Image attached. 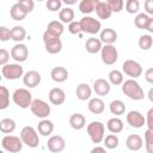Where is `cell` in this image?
Listing matches in <instances>:
<instances>
[{
	"mask_svg": "<svg viewBox=\"0 0 153 153\" xmlns=\"http://www.w3.org/2000/svg\"><path fill=\"white\" fill-rule=\"evenodd\" d=\"M10 53L6 50V49H4V48H0V66H4V65H6V63H8V61H10Z\"/></svg>",
	"mask_w": 153,
	"mask_h": 153,
	"instance_id": "obj_47",
	"label": "cell"
},
{
	"mask_svg": "<svg viewBox=\"0 0 153 153\" xmlns=\"http://www.w3.org/2000/svg\"><path fill=\"white\" fill-rule=\"evenodd\" d=\"M80 27H81V32H86L90 35H96L100 31L102 24L98 19L91 17V16H85L82 17L80 20Z\"/></svg>",
	"mask_w": 153,
	"mask_h": 153,
	"instance_id": "obj_6",
	"label": "cell"
},
{
	"mask_svg": "<svg viewBox=\"0 0 153 153\" xmlns=\"http://www.w3.org/2000/svg\"><path fill=\"white\" fill-rule=\"evenodd\" d=\"M49 33L54 35V36H57V37H61V35L65 31V27H63V24L59 20H51L48 26H47V30Z\"/></svg>",
	"mask_w": 153,
	"mask_h": 153,
	"instance_id": "obj_31",
	"label": "cell"
},
{
	"mask_svg": "<svg viewBox=\"0 0 153 153\" xmlns=\"http://www.w3.org/2000/svg\"><path fill=\"white\" fill-rule=\"evenodd\" d=\"M152 44H153V37L149 33L140 36V38H139V47H140V49L148 50V49L152 48Z\"/></svg>",
	"mask_w": 153,
	"mask_h": 153,
	"instance_id": "obj_39",
	"label": "cell"
},
{
	"mask_svg": "<svg viewBox=\"0 0 153 153\" xmlns=\"http://www.w3.org/2000/svg\"><path fill=\"white\" fill-rule=\"evenodd\" d=\"M25 37H26V30L24 29V26L16 25L12 29H10V39L20 43L25 39Z\"/></svg>",
	"mask_w": 153,
	"mask_h": 153,
	"instance_id": "obj_23",
	"label": "cell"
},
{
	"mask_svg": "<svg viewBox=\"0 0 153 153\" xmlns=\"http://www.w3.org/2000/svg\"><path fill=\"white\" fill-rule=\"evenodd\" d=\"M124 7L129 14H135L140 10V2H139V0H127Z\"/></svg>",
	"mask_w": 153,
	"mask_h": 153,
	"instance_id": "obj_41",
	"label": "cell"
},
{
	"mask_svg": "<svg viewBox=\"0 0 153 153\" xmlns=\"http://www.w3.org/2000/svg\"><path fill=\"white\" fill-rule=\"evenodd\" d=\"M86 130L93 143H100L105 136V126L99 121H92L87 124Z\"/></svg>",
	"mask_w": 153,
	"mask_h": 153,
	"instance_id": "obj_3",
	"label": "cell"
},
{
	"mask_svg": "<svg viewBox=\"0 0 153 153\" xmlns=\"http://www.w3.org/2000/svg\"><path fill=\"white\" fill-rule=\"evenodd\" d=\"M145 79L148 84H153V68H148L146 72H145Z\"/></svg>",
	"mask_w": 153,
	"mask_h": 153,
	"instance_id": "obj_50",
	"label": "cell"
},
{
	"mask_svg": "<svg viewBox=\"0 0 153 153\" xmlns=\"http://www.w3.org/2000/svg\"><path fill=\"white\" fill-rule=\"evenodd\" d=\"M108 78H109V82L112 84V85H115V86L121 85V84L123 82V80H124L123 73H122L121 71H118V69H112V71H110Z\"/></svg>",
	"mask_w": 153,
	"mask_h": 153,
	"instance_id": "obj_36",
	"label": "cell"
},
{
	"mask_svg": "<svg viewBox=\"0 0 153 153\" xmlns=\"http://www.w3.org/2000/svg\"><path fill=\"white\" fill-rule=\"evenodd\" d=\"M109 110L112 115H116V116H120V115H123L126 112V105L122 100L120 99H115L110 103L109 105Z\"/></svg>",
	"mask_w": 153,
	"mask_h": 153,
	"instance_id": "obj_32",
	"label": "cell"
},
{
	"mask_svg": "<svg viewBox=\"0 0 153 153\" xmlns=\"http://www.w3.org/2000/svg\"><path fill=\"white\" fill-rule=\"evenodd\" d=\"M1 80H2V74L0 73V82H1Z\"/></svg>",
	"mask_w": 153,
	"mask_h": 153,
	"instance_id": "obj_55",
	"label": "cell"
},
{
	"mask_svg": "<svg viewBox=\"0 0 153 153\" xmlns=\"http://www.w3.org/2000/svg\"><path fill=\"white\" fill-rule=\"evenodd\" d=\"M100 0H81L79 2V11L82 13V14H90L92 13L94 10H96V6L97 4L99 2Z\"/></svg>",
	"mask_w": 153,
	"mask_h": 153,
	"instance_id": "obj_27",
	"label": "cell"
},
{
	"mask_svg": "<svg viewBox=\"0 0 153 153\" xmlns=\"http://www.w3.org/2000/svg\"><path fill=\"white\" fill-rule=\"evenodd\" d=\"M146 30L149 32V33H152L153 32V17L151 18V20L148 22V24H147V26H146Z\"/></svg>",
	"mask_w": 153,
	"mask_h": 153,
	"instance_id": "obj_51",
	"label": "cell"
},
{
	"mask_svg": "<svg viewBox=\"0 0 153 153\" xmlns=\"http://www.w3.org/2000/svg\"><path fill=\"white\" fill-rule=\"evenodd\" d=\"M18 4L22 6V8L26 12L30 13L35 8V1L33 0H18Z\"/></svg>",
	"mask_w": 153,
	"mask_h": 153,
	"instance_id": "obj_44",
	"label": "cell"
},
{
	"mask_svg": "<svg viewBox=\"0 0 153 153\" xmlns=\"http://www.w3.org/2000/svg\"><path fill=\"white\" fill-rule=\"evenodd\" d=\"M1 146L6 152L10 153H17L20 152L23 148V142L19 136L6 134L1 140Z\"/></svg>",
	"mask_w": 153,
	"mask_h": 153,
	"instance_id": "obj_7",
	"label": "cell"
},
{
	"mask_svg": "<svg viewBox=\"0 0 153 153\" xmlns=\"http://www.w3.org/2000/svg\"><path fill=\"white\" fill-rule=\"evenodd\" d=\"M87 109L90 112L94 114V115H100L104 112L105 110V105H104V102L96 97V98H90L88 100V104H87Z\"/></svg>",
	"mask_w": 153,
	"mask_h": 153,
	"instance_id": "obj_20",
	"label": "cell"
},
{
	"mask_svg": "<svg viewBox=\"0 0 153 153\" xmlns=\"http://www.w3.org/2000/svg\"><path fill=\"white\" fill-rule=\"evenodd\" d=\"M36 1H43V0H36Z\"/></svg>",
	"mask_w": 153,
	"mask_h": 153,
	"instance_id": "obj_56",
	"label": "cell"
},
{
	"mask_svg": "<svg viewBox=\"0 0 153 153\" xmlns=\"http://www.w3.org/2000/svg\"><path fill=\"white\" fill-rule=\"evenodd\" d=\"M23 84L29 87V88H33L36 86H38L41 84L42 76L37 71H29L25 74H23Z\"/></svg>",
	"mask_w": 153,
	"mask_h": 153,
	"instance_id": "obj_15",
	"label": "cell"
},
{
	"mask_svg": "<svg viewBox=\"0 0 153 153\" xmlns=\"http://www.w3.org/2000/svg\"><path fill=\"white\" fill-rule=\"evenodd\" d=\"M100 57L103 63L111 66L118 60V51L114 44H104L100 49Z\"/></svg>",
	"mask_w": 153,
	"mask_h": 153,
	"instance_id": "obj_10",
	"label": "cell"
},
{
	"mask_svg": "<svg viewBox=\"0 0 153 153\" xmlns=\"http://www.w3.org/2000/svg\"><path fill=\"white\" fill-rule=\"evenodd\" d=\"M99 39L104 44H114L117 41V32L111 27H105L100 31Z\"/></svg>",
	"mask_w": 153,
	"mask_h": 153,
	"instance_id": "obj_19",
	"label": "cell"
},
{
	"mask_svg": "<svg viewBox=\"0 0 153 153\" xmlns=\"http://www.w3.org/2000/svg\"><path fill=\"white\" fill-rule=\"evenodd\" d=\"M50 76L51 79L55 81V82H63L68 79V71L65 68V67H61V66H57V67H54L50 72Z\"/></svg>",
	"mask_w": 153,
	"mask_h": 153,
	"instance_id": "obj_21",
	"label": "cell"
},
{
	"mask_svg": "<svg viewBox=\"0 0 153 153\" xmlns=\"http://www.w3.org/2000/svg\"><path fill=\"white\" fill-rule=\"evenodd\" d=\"M12 99L16 105H18L20 109H27L30 108V104L32 102V94L27 88H17L13 94H12Z\"/></svg>",
	"mask_w": 153,
	"mask_h": 153,
	"instance_id": "obj_4",
	"label": "cell"
},
{
	"mask_svg": "<svg viewBox=\"0 0 153 153\" xmlns=\"http://www.w3.org/2000/svg\"><path fill=\"white\" fill-rule=\"evenodd\" d=\"M16 129V122L12 118H2L0 121V131L4 134H11Z\"/></svg>",
	"mask_w": 153,
	"mask_h": 153,
	"instance_id": "obj_34",
	"label": "cell"
},
{
	"mask_svg": "<svg viewBox=\"0 0 153 153\" xmlns=\"http://www.w3.org/2000/svg\"><path fill=\"white\" fill-rule=\"evenodd\" d=\"M106 128L112 134H118L123 130V122L118 117H112L106 122Z\"/></svg>",
	"mask_w": 153,
	"mask_h": 153,
	"instance_id": "obj_29",
	"label": "cell"
},
{
	"mask_svg": "<svg viewBox=\"0 0 153 153\" xmlns=\"http://www.w3.org/2000/svg\"><path fill=\"white\" fill-rule=\"evenodd\" d=\"M126 146L129 151H140L143 146V140L139 134H131L126 140Z\"/></svg>",
	"mask_w": 153,
	"mask_h": 153,
	"instance_id": "obj_18",
	"label": "cell"
},
{
	"mask_svg": "<svg viewBox=\"0 0 153 153\" xmlns=\"http://www.w3.org/2000/svg\"><path fill=\"white\" fill-rule=\"evenodd\" d=\"M48 98H49V102L53 104V105H61L65 103L66 100V93L62 88L60 87H54L49 91V94H48Z\"/></svg>",
	"mask_w": 153,
	"mask_h": 153,
	"instance_id": "obj_16",
	"label": "cell"
},
{
	"mask_svg": "<svg viewBox=\"0 0 153 153\" xmlns=\"http://www.w3.org/2000/svg\"><path fill=\"white\" fill-rule=\"evenodd\" d=\"M96 13H97V16L100 18V19H109L110 17H111V14H112V11L110 10V7L108 6V4L106 2H104V1H99L98 4H97V6H96Z\"/></svg>",
	"mask_w": 153,
	"mask_h": 153,
	"instance_id": "obj_28",
	"label": "cell"
},
{
	"mask_svg": "<svg viewBox=\"0 0 153 153\" xmlns=\"http://www.w3.org/2000/svg\"><path fill=\"white\" fill-rule=\"evenodd\" d=\"M37 131L43 136H49L54 131V123L47 118H42L37 126Z\"/></svg>",
	"mask_w": 153,
	"mask_h": 153,
	"instance_id": "obj_26",
	"label": "cell"
},
{
	"mask_svg": "<svg viewBox=\"0 0 153 153\" xmlns=\"http://www.w3.org/2000/svg\"><path fill=\"white\" fill-rule=\"evenodd\" d=\"M68 31L72 33V35H76V33H80L81 32V27H80V23L79 22H71L68 23Z\"/></svg>",
	"mask_w": 153,
	"mask_h": 153,
	"instance_id": "obj_45",
	"label": "cell"
},
{
	"mask_svg": "<svg viewBox=\"0 0 153 153\" xmlns=\"http://www.w3.org/2000/svg\"><path fill=\"white\" fill-rule=\"evenodd\" d=\"M122 92L130 99L133 100H141L145 97L143 90L140 86V84L135 80V79H128L126 81H123L122 84Z\"/></svg>",
	"mask_w": 153,
	"mask_h": 153,
	"instance_id": "obj_1",
	"label": "cell"
},
{
	"mask_svg": "<svg viewBox=\"0 0 153 153\" xmlns=\"http://www.w3.org/2000/svg\"><path fill=\"white\" fill-rule=\"evenodd\" d=\"M110 82L103 78H99V79H96L94 82H93V91L96 92L97 96H106L109 92H110Z\"/></svg>",
	"mask_w": 153,
	"mask_h": 153,
	"instance_id": "obj_17",
	"label": "cell"
},
{
	"mask_svg": "<svg viewBox=\"0 0 153 153\" xmlns=\"http://www.w3.org/2000/svg\"><path fill=\"white\" fill-rule=\"evenodd\" d=\"M10 105V92L5 86H0V110L7 109Z\"/></svg>",
	"mask_w": 153,
	"mask_h": 153,
	"instance_id": "obj_38",
	"label": "cell"
},
{
	"mask_svg": "<svg viewBox=\"0 0 153 153\" xmlns=\"http://www.w3.org/2000/svg\"><path fill=\"white\" fill-rule=\"evenodd\" d=\"M59 19L61 23H71L74 19V11L71 7L61 8L59 12Z\"/></svg>",
	"mask_w": 153,
	"mask_h": 153,
	"instance_id": "obj_35",
	"label": "cell"
},
{
	"mask_svg": "<svg viewBox=\"0 0 153 153\" xmlns=\"http://www.w3.org/2000/svg\"><path fill=\"white\" fill-rule=\"evenodd\" d=\"M91 152L92 153H94V152H103V153H105V147H94V148H92L91 149Z\"/></svg>",
	"mask_w": 153,
	"mask_h": 153,
	"instance_id": "obj_52",
	"label": "cell"
},
{
	"mask_svg": "<svg viewBox=\"0 0 153 153\" xmlns=\"http://www.w3.org/2000/svg\"><path fill=\"white\" fill-rule=\"evenodd\" d=\"M63 4H66V5H68V6H71V5H74V4H76V1L78 0H61Z\"/></svg>",
	"mask_w": 153,
	"mask_h": 153,
	"instance_id": "obj_53",
	"label": "cell"
},
{
	"mask_svg": "<svg viewBox=\"0 0 153 153\" xmlns=\"http://www.w3.org/2000/svg\"><path fill=\"white\" fill-rule=\"evenodd\" d=\"M10 39V29L6 26H0V42H6Z\"/></svg>",
	"mask_w": 153,
	"mask_h": 153,
	"instance_id": "obj_48",
	"label": "cell"
},
{
	"mask_svg": "<svg viewBox=\"0 0 153 153\" xmlns=\"http://www.w3.org/2000/svg\"><path fill=\"white\" fill-rule=\"evenodd\" d=\"M143 6H145V10H146V13L148 16H152L153 14V0H146Z\"/></svg>",
	"mask_w": 153,
	"mask_h": 153,
	"instance_id": "obj_49",
	"label": "cell"
},
{
	"mask_svg": "<svg viewBox=\"0 0 153 153\" xmlns=\"http://www.w3.org/2000/svg\"><path fill=\"white\" fill-rule=\"evenodd\" d=\"M69 126L73 129H75V130L82 129L86 126V118H85V116L82 114H79V112L71 115V117H69Z\"/></svg>",
	"mask_w": 153,
	"mask_h": 153,
	"instance_id": "obj_24",
	"label": "cell"
},
{
	"mask_svg": "<svg viewBox=\"0 0 153 153\" xmlns=\"http://www.w3.org/2000/svg\"><path fill=\"white\" fill-rule=\"evenodd\" d=\"M75 94H76V98L79 100H88L91 98V94H92V90L88 84L86 82H81L76 86V90H75Z\"/></svg>",
	"mask_w": 153,
	"mask_h": 153,
	"instance_id": "obj_22",
	"label": "cell"
},
{
	"mask_svg": "<svg viewBox=\"0 0 153 153\" xmlns=\"http://www.w3.org/2000/svg\"><path fill=\"white\" fill-rule=\"evenodd\" d=\"M43 43H44V48L49 54H59L62 50V42L60 39V37L54 36L51 33H49L48 31H44L43 33Z\"/></svg>",
	"mask_w": 153,
	"mask_h": 153,
	"instance_id": "obj_5",
	"label": "cell"
},
{
	"mask_svg": "<svg viewBox=\"0 0 153 153\" xmlns=\"http://www.w3.org/2000/svg\"><path fill=\"white\" fill-rule=\"evenodd\" d=\"M102 47H103V43L100 42L99 38H96V37L88 38L86 41V43H85V49H86V51L88 54H97V53H99Z\"/></svg>",
	"mask_w": 153,
	"mask_h": 153,
	"instance_id": "obj_25",
	"label": "cell"
},
{
	"mask_svg": "<svg viewBox=\"0 0 153 153\" xmlns=\"http://www.w3.org/2000/svg\"><path fill=\"white\" fill-rule=\"evenodd\" d=\"M145 124L147 126V129L153 130V108L147 111V115L145 117Z\"/></svg>",
	"mask_w": 153,
	"mask_h": 153,
	"instance_id": "obj_46",
	"label": "cell"
},
{
	"mask_svg": "<svg viewBox=\"0 0 153 153\" xmlns=\"http://www.w3.org/2000/svg\"><path fill=\"white\" fill-rule=\"evenodd\" d=\"M10 55L16 62L20 63V62L26 61V59L29 56V49H27V47L25 44H23L20 42V43H17V44H14L12 47V49L10 51Z\"/></svg>",
	"mask_w": 153,
	"mask_h": 153,
	"instance_id": "obj_12",
	"label": "cell"
},
{
	"mask_svg": "<svg viewBox=\"0 0 153 153\" xmlns=\"http://www.w3.org/2000/svg\"><path fill=\"white\" fill-rule=\"evenodd\" d=\"M10 16L13 20H17V22H20L23 19H25V17L27 16V13L22 8V6L17 2L14 5H12L11 10H10Z\"/></svg>",
	"mask_w": 153,
	"mask_h": 153,
	"instance_id": "obj_30",
	"label": "cell"
},
{
	"mask_svg": "<svg viewBox=\"0 0 153 153\" xmlns=\"http://www.w3.org/2000/svg\"><path fill=\"white\" fill-rule=\"evenodd\" d=\"M143 139H145V147L147 153H153V130L147 129L143 134Z\"/></svg>",
	"mask_w": 153,
	"mask_h": 153,
	"instance_id": "obj_40",
	"label": "cell"
},
{
	"mask_svg": "<svg viewBox=\"0 0 153 153\" xmlns=\"http://www.w3.org/2000/svg\"><path fill=\"white\" fill-rule=\"evenodd\" d=\"M47 147L53 153H60L66 147V140L62 136H60V135H51L48 139Z\"/></svg>",
	"mask_w": 153,
	"mask_h": 153,
	"instance_id": "obj_13",
	"label": "cell"
},
{
	"mask_svg": "<svg viewBox=\"0 0 153 153\" xmlns=\"http://www.w3.org/2000/svg\"><path fill=\"white\" fill-rule=\"evenodd\" d=\"M103 141H104V147L108 148V149H115V148L118 147V143H120V140H118L117 135L112 134V133L104 136Z\"/></svg>",
	"mask_w": 153,
	"mask_h": 153,
	"instance_id": "obj_37",
	"label": "cell"
},
{
	"mask_svg": "<svg viewBox=\"0 0 153 153\" xmlns=\"http://www.w3.org/2000/svg\"><path fill=\"white\" fill-rule=\"evenodd\" d=\"M45 6H47V8L50 12H56V11H60L61 10L62 1L61 0H47Z\"/></svg>",
	"mask_w": 153,
	"mask_h": 153,
	"instance_id": "obj_43",
	"label": "cell"
},
{
	"mask_svg": "<svg viewBox=\"0 0 153 153\" xmlns=\"http://www.w3.org/2000/svg\"><path fill=\"white\" fill-rule=\"evenodd\" d=\"M152 96H153V88H151L149 92H148V99H149L151 102L153 100V97H152Z\"/></svg>",
	"mask_w": 153,
	"mask_h": 153,
	"instance_id": "obj_54",
	"label": "cell"
},
{
	"mask_svg": "<svg viewBox=\"0 0 153 153\" xmlns=\"http://www.w3.org/2000/svg\"><path fill=\"white\" fill-rule=\"evenodd\" d=\"M126 120H127V123L131 127V128H142L145 126V117L140 112V111H136V110H131L127 114L126 116Z\"/></svg>",
	"mask_w": 153,
	"mask_h": 153,
	"instance_id": "obj_14",
	"label": "cell"
},
{
	"mask_svg": "<svg viewBox=\"0 0 153 153\" xmlns=\"http://www.w3.org/2000/svg\"><path fill=\"white\" fill-rule=\"evenodd\" d=\"M30 110L31 112L38 117V118H47L49 115H50V105L44 102L43 99H32L31 104H30Z\"/></svg>",
	"mask_w": 153,
	"mask_h": 153,
	"instance_id": "obj_8",
	"label": "cell"
},
{
	"mask_svg": "<svg viewBox=\"0 0 153 153\" xmlns=\"http://www.w3.org/2000/svg\"><path fill=\"white\" fill-rule=\"evenodd\" d=\"M105 2L108 4V6L110 7V10L112 11V13H118L123 10L124 7V1L123 0H105Z\"/></svg>",
	"mask_w": 153,
	"mask_h": 153,
	"instance_id": "obj_42",
	"label": "cell"
},
{
	"mask_svg": "<svg viewBox=\"0 0 153 153\" xmlns=\"http://www.w3.org/2000/svg\"><path fill=\"white\" fill-rule=\"evenodd\" d=\"M142 71H143L142 66L135 60H126L122 65V72L126 75L130 76L131 79H136V78L141 76Z\"/></svg>",
	"mask_w": 153,
	"mask_h": 153,
	"instance_id": "obj_11",
	"label": "cell"
},
{
	"mask_svg": "<svg viewBox=\"0 0 153 153\" xmlns=\"http://www.w3.org/2000/svg\"><path fill=\"white\" fill-rule=\"evenodd\" d=\"M20 140L23 143H25L27 147L30 148H36L39 145V136H38V131L31 127V126H26L22 129L20 135H19Z\"/></svg>",
	"mask_w": 153,
	"mask_h": 153,
	"instance_id": "obj_2",
	"label": "cell"
},
{
	"mask_svg": "<svg viewBox=\"0 0 153 153\" xmlns=\"http://www.w3.org/2000/svg\"><path fill=\"white\" fill-rule=\"evenodd\" d=\"M1 74L7 80H17L23 76L24 68L19 63H6L1 68Z\"/></svg>",
	"mask_w": 153,
	"mask_h": 153,
	"instance_id": "obj_9",
	"label": "cell"
},
{
	"mask_svg": "<svg viewBox=\"0 0 153 153\" xmlns=\"http://www.w3.org/2000/svg\"><path fill=\"white\" fill-rule=\"evenodd\" d=\"M151 16H148L147 13H137L136 17L134 18V25L137 27V29H141V30H146V26L148 24V22L151 20Z\"/></svg>",
	"mask_w": 153,
	"mask_h": 153,
	"instance_id": "obj_33",
	"label": "cell"
}]
</instances>
